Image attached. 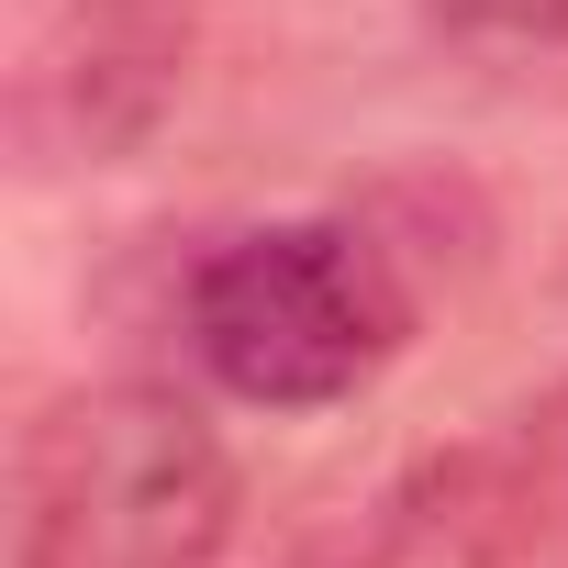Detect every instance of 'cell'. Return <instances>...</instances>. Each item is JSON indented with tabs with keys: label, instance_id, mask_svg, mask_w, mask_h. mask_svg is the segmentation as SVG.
Instances as JSON below:
<instances>
[{
	"label": "cell",
	"instance_id": "6da1fadb",
	"mask_svg": "<svg viewBox=\"0 0 568 568\" xmlns=\"http://www.w3.org/2000/svg\"><path fill=\"white\" fill-rule=\"evenodd\" d=\"M245 468L190 390L79 379L12 446V568H223Z\"/></svg>",
	"mask_w": 568,
	"mask_h": 568
},
{
	"label": "cell",
	"instance_id": "7a4b0ae2",
	"mask_svg": "<svg viewBox=\"0 0 568 568\" xmlns=\"http://www.w3.org/2000/svg\"><path fill=\"white\" fill-rule=\"evenodd\" d=\"M179 335L201 379L245 413H335L402 357L413 267L379 223H346V212L245 223L190 267Z\"/></svg>",
	"mask_w": 568,
	"mask_h": 568
},
{
	"label": "cell",
	"instance_id": "3957f363",
	"mask_svg": "<svg viewBox=\"0 0 568 568\" xmlns=\"http://www.w3.org/2000/svg\"><path fill=\"white\" fill-rule=\"evenodd\" d=\"M190 0H68L12 68V156L34 179L123 168L190 90Z\"/></svg>",
	"mask_w": 568,
	"mask_h": 568
},
{
	"label": "cell",
	"instance_id": "277c9868",
	"mask_svg": "<svg viewBox=\"0 0 568 568\" xmlns=\"http://www.w3.org/2000/svg\"><path fill=\"white\" fill-rule=\"evenodd\" d=\"M535 524V479L513 446H435L390 468L357 513H335L291 568H513Z\"/></svg>",
	"mask_w": 568,
	"mask_h": 568
},
{
	"label": "cell",
	"instance_id": "5b68a950",
	"mask_svg": "<svg viewBox=\"0 0 568 568\" xmlns=\"http://www.w3.org/2000/svg\"><path fill=\"white\" fill-rule=\"evenodd\" d=\"M446 68L501 101H568V0H413Z\"/></svg>",
	"mask_w": 568,
	"mask_h": 568
}]
</instances>
